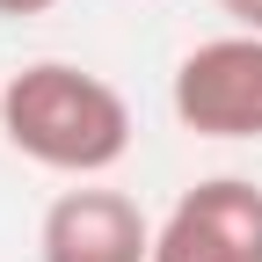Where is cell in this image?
I'll return each mask as SVG.
<instances>
[{
	"label": "cell",
	"mask_w": 262,
	"mask_h": 262,
	"mask_svg": "<svg viewBox=\"0 0 262 262\" xmlns=\"http://www.w3.org/2000/svg\"><path fill=\"white\" fill-rule=\"evenodd\" d=\"M0 131L22 160L73 175V182H95L131 153V102L88 66L37 58L0 88Z\"/></svg>",
	"instance_id": "obj_1"
},
{
	"label": "cell",
	"mask_w": 262,
	"mask_h": 262,
	"mask_svg": "<svg viewBox=\"0 0 262 262\" xmlns=\"http://www.w3.org/2000/svg\"><path fill=\"white\" fill-rule=\"evenodd\" d=\"M175 117L196 139H262V37L233 29L196 44L175 66Z\"/></svg>",
	"instance_id": "obj_2"
},
{
	"label": "cell",
	"mask_w": 262,
	"mask_h": 262,
	"mask_svg": "<svg viewBox=\"0 0 262 262\" xmlns=\"http://www.w3.org/2000/svg\"><path fill=\"white\" fill-rule=\"evenodd\" d=\"M153 262H262V189L241 175L182 189L153 226Z\"/></svg>",
	"instance_id": "obj_3"
},
{
	"label": "cell",
	"mask_w": 262,
	"mask_h": 262,
	"mask_svg": "<svg viewBox=\"0 0 262 262\" xmlns=\"http://www.w3.org/2000/svg\"><path fill=\"white\" fill-rule=\"evenodd\" d=\"M37 255L44 262H153V226L124 189L80 182L51 196V211L37 226Z\"/></svg>",
	"instance_id": "obj_4"
},
{
	"label": "cell",
	"mask_w": 262,
	"mask_h": 262,
	"mask_svg": "<svg viewBox=\"0 0 262 262\" xmlns=\"http://www.w3.org/2000/svg\"><path fill=\"white\" fill-rule=\"evenodd\" d=\"M219 15H233V29L262 37V0H219Z\"/></svg>",
	"instance_id": "obj_5"
},
{
	"label": "cell",
	"mask_w": 262,
	"mask_h": 262,
	"mask_svg": "<svg viewBox=\"0 0 262 262\" xmlns=\"http://www.w3.org/2000/svg\"><path fill=\"white\" fill-rule=\"evenodd\" d=\"M44 8H58V0H0V15H44Z\"/></svg>",
	"instance_id": "obj_6"
}]
</instances>
